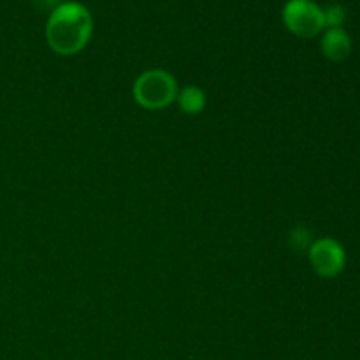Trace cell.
I'll list each match as a JSON object with an SVG mask.
<instances>
[{
    "mask_svg": "<svg viewBox=\"0 0 360 360\" xmlns=\"http://www.w3.org/2000/svg\"><path fill=\"white\" fill-rule=\"evenodd\" d=\"M94 32V18L86 6L74 0L60 4L49 13L46 23V41L62 56H72L88 44Z\"/></svg>",
    "mask_w": 360,
    "mask_h": 360,
    "instance_id": "cell-1",
    "label": "cell"
},
{
    "mask_svg": "<svg viewBox=\"0 0 360 360\" xmlns=\"http://www.w3.org/2000/svg\"><path fill=\"white\" fill-rule=\"evenodd\" d=\"M326 18V28H341V25L347 21V9L341 4H330L323 9Z\"/></svg>",
    "mask_w": 360,
    "mask_h": 360,
    "instance_id": "cell-8",
    "label": "cell"
},
{
    "mask_svg": "<svg viewBox=\"0 0 360 360\" xmlns=\"http://www.w3.org/2000/svg\"><path fill=\"white\" fill-rule=\"evenodd\" d=\"M32 2H34V6L39 7V9L49 11V13H51L53 9H56V7L62 4V0H32Z\"/></svg>",
    "mask_w": 360,
    "mask_h": 360,
    "instance_id": "cell-9",
    "label": "cell"
},
{
    "mask_svg": "<svg viewBox=\"0 0 360 360\" xmlns=\"http://www.w3.org/2000/svg\"><path fill=\"white\" fill-rule=\"evenodd\" d=\"M322 53L333 62H343L352 53V39L343 27L327 28L322 35Z\"/></svg>",
    "mask_w": 360,
    "mask_h": 360,
    "instance_id": "cell-5",
    "label": "cell"
},
{
    "mask_svg": "<svg viewBox=\"0 0 360 360\" xmlns=\"http://www.w3.org/2000/svg\"><path fill=\"white\" fill-rule=\"evenodd\" d=\"M288 243H290V246L297 253L308 252L313 245L311 232H309L306 227H302V225H297V227L292 229L290 236H288Z\"/></svg>",
    "mask_w": 360,
    "mask_h": 360,
    "instance_id": "cell-7",
    "label": "cell"
},
{
    "mask_svg": "<svg viewBox=\"0 0 360 360\" xmlns=\"http://www.w3.org/2000/svg\"><path fill=\"white\" fill-rule=\"evenodd\" d=\"M281 18L288 32L302 39H313L326 30L323 9L313 0H287Z\"/></svg>",
    "mask_w": 360,
    "mask_h": 360,
    "instance_id": "cell-3",
    "label": "cell"
},
{
    "mask_svg": "<svg viewBox=\"0 0 360 360\" xmlns=\"http://www.w3.org/2000/svg\"><path fill=\"white\" fill-rule=\"evenodd\" d=\"M176 101L185 115H200L206 108V94L195 84H186L178 90Z\"/></svg>",
    "mask_w": 360,
    "mask_h": 360,
    "instance_id": "cell-6",
    "label": "cell"
},
{
    "mask_svg": "<svg viewBox=\"0 0 360 360\" xmlns=\"http://www.w3.org/2000/svg\"><path fill=\"white\" fill-rule=\"evenodd\" d=\"M137 104L150 111H160L171 105L178 97V83L164 69L144 70L132 88Z\"/></svg>",
    "mask_w": 360,
    "mask_h": 360,
    "instance_id": "cell-2",
    "label": "cell"
},
{
    "mask_svg": "<svg viewBox=\"0 0 360 360\" xmlns=\"http://www.w3.org/2000/svg\"><path fill=\"white\" fill-rule=\"evenodd\" d=\"M308 255L315 273L322 278L340 276L347 264L345 248L333 238H322L313 241L311 248L308 250Z\"/></svg>",
    "mask_w": 360,
    "mask_h": 360,
    "instance_id": "cell-4",
    "label": "cell"
}]
</instances>
